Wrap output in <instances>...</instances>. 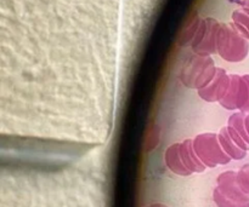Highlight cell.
Masks as SVG:
<instances>
[{"instance_id": "19", "label": "cell", "mask_w": 249, "mask_h": 207, "mask_svg": "<svg viewBox=\"0 0 249 207\" xmlns=\"http://www.w3.org/2000/svg\"><path fill=\"white\" fill-rule=\"evenodd\" d=\"M241 6L249 9V0H242V2H241Z\"/></svg>"}, {"instance_id": "16", "label": "cell", "mask_w": 249, "mask_h": 207, "mask_svg": "<svg viewBox=\"0 0 249 207\" xmlns=\"http://www.w3.org/2000/svg\"><path fill=\"white\" fill-rule=\"evenodd\" d=\"M237 183L240 188L249 196V177L242 167L237 171Z\"/></svg>"}, {"instance_id": "13", "label": "cell", "mask_w": 249, "mask_h": 207, "mask_svg": "<svg viewBox=\"0 0 249 207\" xmlns=\"http://www.w3.org/2000/svg\"><path fill=\"white\" fill-rule=\"evenodd\" d=\"M231 19L241 35L245 36L247 40H249V16L246 12H243L241 9L235 10L231 15Z\"/></svg>"}, {"instance_id": "1", "label": "cell", "mask_w": 249, "mask_h": 207, "mask_svg": "<svg viewBox=\"0 0 249 207\" xmlns=\"http://www.w3.org/2000/svg\"><path fill=\"white\" fill-rule=\"evenodd\" d=\"M249 53V40L241 35L232 22L221 23L218 36V55L229 63L242 62Z\"/></svg>"}, {"instance_id": "12", "label": "cell", "mask_w": 249, "mask_h": 207, "mask_svg": "<svg viewBox=\"0 0 249 207\" xmlns=\"http://www.w3.org/2000/svg\"><path fill=\"white\" fill-rule=\"evenodd\" d=\"M245 118L246 113H243V111H233L230 115V118H229L228 126H230V127H232L236 132L240 133L241 137H242L249 145V136L247 133V130H246Z\"/></svg>"}, {"instance_id": "6", "label": "cell", "mask_w": 249, "mask_h": 207, "mask_svg": "<svg viewBox=\"0 0 249 207\" xmlns=\"http://www.w3.org/2000/svg\"><path fill=\"white\" fill-rule=\"evenodd\" d=\"M216 184L220 189L221 193L232 201L240 204H249V196L242 189L240 188L237 183V172L229 170L223 172L216 177Z\"/></svg>"}, {"instance_id": "17", "label": "cell", "mask_w": 249, "mask_h": 207, "mask_svg": "<svg viewBox=\"0 0 249 207\" xmlns=\"http://www.w3.org/2000/svg\"><path fill=\"white\" fill-rule=\"evenodd\" d=\"M245 125H246V130H247V133H248V136H249V113H246Z\"/></svg>"}, {"instance_id": "5", "label": "cell", "mask_w": 249, "mask_h": 207, "mask_svg": "<svg viewBox=\"0 0 249 207\" xmlns=\"http://www.w3.org/2000/svg\"><path fill=\"white\" fill-rule=\"evenodd\" d=\"M221 23L213 17L206 18V31L198 46L192 52L201 56H213L218 53V36Z\"/></svg>"}, {"instance_id": "2", "label": "cell", "mask_w": 249, "mask_h": 207, "mask_svg": "<svg viewBox=\"0 0 249 207\" xmlns=\"http://www.w3.org/2000/svg\"><path fill=\"white\" fill-rule=\"evenodd\" d=\"M192 140L195 150L207 169H215L219 165H228L232 161L221 148L218 133H199Z\"/></svg>"}, {"instance_id": "3", "label": "cell", "mask_w": 249, "mask_h": 207, "mask_svg": "<svg viewBox=\"0 0 249 207\" xmlns=\"http://www.w3.org/2000/svg\"><path fill=\"white\" fill-rule=\"evenodd\" d=\"M211 64H214V60L212 56H201L194 53L180 70L179 79L181 84L187 89L194 90L195 82L197 81L199 75Z\"/></svg>"}, {"instance_id": "4", "label": "cell", "mask_w": 249, "mask_h": 207, "mask_svg": "<svg viewBox=\"0 0 249 207\" xmlns=\"http://www.w3.org/2000/svg\"><path fill=\"white\" fill-rule=\"evenodd\" d=\"M230 82V74H228V72L224 68H218V72H216L213 81L207 87L197 91V95L204 102H208V103H215L216 102V103H219L228 94Z\"/></svg>"}, {"instance_id": "15", "label": "cell", "mask_w": 249, "mask_h": 207, "mask_svg": "<svg viewBox=\"0 0 249 207\" xmlns=\"http://www.w3.org/2000/svg\"><path fill=\"white\" fill-rule=\"evenodd\" d=\"M228 131H229V135H230L231 140H232L233 142H235V144L237 145V147L240 148V149H242L243 152L247 153L248 149H249V145L247 144V142H246V141L243 140L242 137H241L240 133L236 132V131L233 130L232 127H230V126H228Z\"/></svg>"}, {"instance_id": "8", "label": "cell", "mask_w": 249, "mask_h": 207, "mask_svg": "<svg viewBox=\"0 0 249 207\" xmlns=\"http://www.w3.org/2000/svg\"><path fill=\"white\" fill-rule=\"evenodd\" d=\"M180 155L185 166L192 172V174H202L206 171L207 167L197 155L196 150L194 148V140L186 138L180 143Z\"/></svg>"}, {"instance_id": "9", "label": "cell", "mask_w": 249, "mask_h": 207, "mask_svg": "<svg viewBox=\"0 0 249 207\" xmlns=\"http://www.w3.org/2000/svg\"><path fill=\"white\" fill-rule=\"evenodd\" d=\"M202 19L203 18L197 12L192 14L191 17L187 19L186 24L182 28L179 39H178V45L180 48H191L192 43L195 40V36H196L197 32H198L199 27H201Z\"/></svg>"}, {"instance_id": "7", "label": "cell", "mask_w": 249, "mask_h": 207, "mask_svg": "<svg viewBox=\"0 0 249 207\" xmlns=\"http://www.w3.org/2000/svg\"><path fill=\"white\" fill-rule=\"evenodd\" d=\"M163 160L172 174L177 175L180 177H189L192 174L189 169L184 165L181 160V155H180V143H173L169 147L165 149L164 155H163Z\"/></svg>"}, {"instance_id": "11", "label": "cell", "mask_w": 249, "mask_h": 207, "mask_svg": "<svg viewBox=\"0 0 249 207\" xmlns=\"http://www.w3.org/2000/svg\"><path fill=\"white\" fill-rule=\"evenodd\" d=\"M230 77H231V82H230V87H229L228 94H226V96L219 102V104H220L224 109H226V111H238L237 99H238V94H240L241 77H242V75L231 74Z\"/></svg>"}, {"instance_id": "18", "label": "cell", "mask_w": 249, "mask_h": 207, "mask_svg": "<svg viewBox=\"0 0 249 207\" xmlns=\"http://www.w3.org/2000/svg\"><path fill=\"white\" fill-rule=\"evenodd\" d=\"M147 207H169V206H168V205H165V204L156 203V204H151V205H148Z\"/></svg>"}, {"instance_id": "10", "label": "cell", "mask_w": 249, "mask_h": 207, "mask_svg": "<svg viewBox=\"0 0 249 207\" xmlns=\"http://www.w3.org/2000/svg\"><path fill=\"white\" fill-rule=\"evenodd\" d=\"M218 137H219V142H220L221 148H223L224 152L230 157L231 160H236V161H238V160L245 159L247 153L243 152L242 149H240V148L235 144V142L231 140L230 135H229L228 126H224V127L220 128V131H219L218 133Z\"/></svg>"}, {"instance_id": "14", "label": "cell", "mask_w": 249, "mask_h": 207, "mask_svg": "<svg viewBox=\"0 0 249 207\" xmlns=\"http://www.w3.org/2000/svg\"><path fill=\"white\" fill-rule=\"evenodd\" d=\"M213 201L218 207H249V204H240L229 199L221 193L218 187H215L213 191Z\"/></svg>"}]
</instances>
